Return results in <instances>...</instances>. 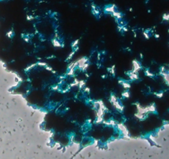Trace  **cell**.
Returning a JSON list of instances; mask_svg holds the SVG:
<instances>
[{
    "mask_svg": "<svg viewBox=\"0 0 169 159\" xmlns=\"http://www.w3.org/2000/svg\"><path fill=\"white\" fill-rule=\"evenodd\" d=\"M116 10V7L114 4L112 5H109V6L105 7L104 8V12H106L108 13H113Z\"/></svg>",
    "mask_w": 169,
    "mask_h": 159,
    "instance_id": "6da1fadb",
    "label": "cell"
},
{
    "mask_svg": "<svg viewBox=\"0 0 169 159\" xmlns=\"http://www.w3.org/2000/svg\"><path fill=\"white\" fill-rule=\"evenodd\" d=\"M122 96L124 98H129V96H130L129 92H128V91H126V92H124V93L122 94Z\"/></svg>",
    "mask_w": 169,
    "mask_h": 159,
    "instance_id": "7a4b0ae2",
    "label": "cell"
}]
</instances>
